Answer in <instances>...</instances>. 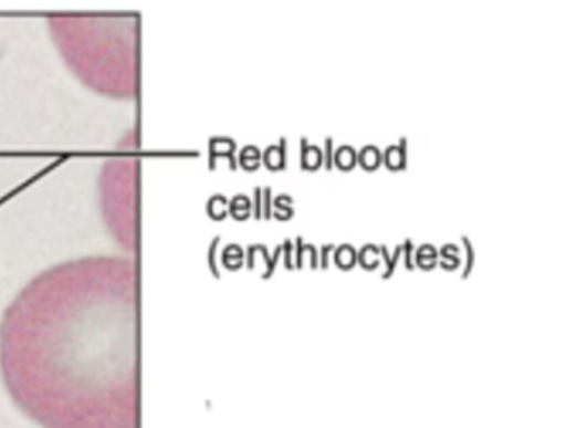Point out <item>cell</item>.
<instances>
[{
  "label": "cell",
  "mask_w": 566,
  "mask_h": 428,
  "mask_svg": "<svg viewBox=\"0 0 566 428\" xmlns=\"http://www.w3.org/2000/svg\"><path fill=\"white\" fill-rule=\"evenodd\" d=\"M0 377L41 428H140V268L88 255L35 275L0 321Z\"/></svg>",
  "instance_id": "6da1fadb"
},
{
  "label": "cell",
  "mask_w": 566,
  "mask_h": 428,
  "mask_svg": "<svg viewBox=\"0 0 566 428\" xmlns=\"http://www.w3.org/2000/svg\"><path fill=\"white\" fill-rule=\"evenodd\" d=\"M52 36L72 72L101 95L132 100L138 95L140 20L117 15H52Z\"/></svg>",
  "instance_id": "7a4b0ae2"
},
{
  "label": "cell",
  "mask_w": 566,
  "mask_h": 428,
  "mask_svg": "<svg viewBox=\"0 0 566 428\" xmlns=\"http://www.w3.org/2000/svg\"><path fill=\"white\" fill-rule=\"evenodd\" d=\"M261 159L270 171H284L287 168V139L281 136L277 145H270L261 153Z\"/></svg>",
  "instance_id": "3957f363"
},
{
  "label": "cell",
  "mask_w": 566,
  "mask_h": 428,
  "mask_svg": "<svg viewBox=\"0 0 566 428\" xmlns=\"http://www.w3.org/2000/svg\"><path fill=\"white\" fill-rule=\"evenodd\" d=\"M306 264L311 269L319 268V251L316 246L306 244L303 236H297L294 241V269H303Z\"/></svg>",
  "instance_id": "277c9868"
},
{
  "label": "cell",
  "mask_w": 566,
  "mask_h": 428,
  "mask_svg": "<svg viewBox=\"0 0 566 428\" xmlns=\"http://www.w3.org/2000/svg\"><path fill=\"white\" fill-rule=\"evenodd\" d=\"M382 165L389 171H403L407 168V138L402 136L397 145H389L382 152Z\"/></svg>",
  "instance_id": "5b68a950"
},
{
  "label": "cell",
  "mask_w": 566,
  "mask_h": 428,
  "mask_svg": "<svg viewBox=\"0 0 566 428\" xmlns=\"http://www.w3.org/2000/svg\"><path fill=\"white\" fill-rule=\"evenodd\" d=\"M300 165L304 171H317L323 166V148L310 145L306 136H301Z\"/></svg>",
  "instance_id": "8992f818"
},
{
  "label": "cell",
  "mask_w": 566,
  "mask_h": 428,
  "mask_svg": "<svg viewBox=\"0 0 566 428\" xmlns=\"http://www.w3.org/2000/svg\"><path fill=\"white\" fill-rule=\"evenodd\" d=\"M357 165L364 171H376L382 165V149L376 145H366L357 152Z\"/></svg>",
  "instance_id": "52a82bcc"
},
{
  "label": "cell",
  "mask_w": 566,
  "mask_h": 428,
  "mask_svg": "<svg viewBox=\"0 0 566 428\" xmlns=\"http://www.w3.org/2000/svg\"><path fill=\"white\" fill-rule=\"evenodd\" d=\"M437 262H439V249L430 242H426L413 251V265L422 271H432Z\"/></svg>",
  "instance_id": "ba28073f"
},
{
  "label": "cell",
  "mask_w": 566,
  "mask_h": 428,
  "mask_svg": "<svg viewBox=\"0 0 566 428\" xmlns=\"http://www.w3.org/2000/svg\"><path fill=\"white\" fill-rule=\"evenodd\" d=\"M333 165L339 171H353L357 166V149L350 145H340L334 149Z\"/></svg>",
  "instance_id": "9c48e42d"
},
{
  "label": "cell",
  "mask_w": 566,
  "mask_h": 428,
  "mask_svg": "<svg viewBox=\"0 0 566 428\" xmlns=\"http://www.w3.org/2000/svg\"><path fill=\"white\" fill-rule=\"evenodd\" d=\"M333 252L334 262H336L337 268L343 269V271H350V269L357 264V249L354 248L353 244H349V242L336 246Z\"/></svg>",
  "instance_id": "30bf717a"
},
{
  "label": "cell",
  "mask_w": 566,
  "mask_h": 428,
  "mask_svg": "<svg viewBox=\"0 0 566 428\" xmlns=\"http://www.w3.org/2000/svg\"><path fill=\"white\" fill-rule=\"evenodd\" d=\"M230 212L237 221H247L253 216V202H251L250 196L238 195L231 199Z\"/></svg>",
  "instance_id": "8fae6325"
},
{
  "label": "cell",
  "mask_w": 566,
  "mask_h": 428,
  "mask_svg": "<svg viewBox=\"0 0 566 428\" xmlns=\"http://www.w3.org/2000/svg\"><path fill=\"white\" fill-rule=\"evenodd\" d=\"M357 262L363 265L366 271H374L380 264V251L377 244H366L357 251Z\"/></svg>",
  "instance_id": "7c38bea8"
},
{
  "label": "cell",
  "mask_w": 566,
  "mask_h": 428,
  "mask_svg": "<svg viewBox=\"0 0 566 428\" xmlns=\"http://www.w3.org/2000/svg\"><path fill=\"white\" fill-rule=\"evenodd\" d=\"M223 261L224 264L228 265V268L233 269V271H237V269H240L241 265L244 264L243 248H241V246L238 244L228 246V248L224 249L223 252Z\"/></svg>",
  "instance_id": "4fadbf2b"
},
{
  "label": "cell",
  "mask_w": 566,
  "mask_h": 428,
  "mask_svg": "<svg viewBox=\"0 0 566 428\" xmlns=\"http://www.w3.org/2000/svg\"><path fill=\"white\" fill-rule=\"evenodd\" d=\"M463 249H465V264H463L462 279H469L475 265V248L469 236H462Z\"/></svg>",
  "instance_id": "5bb4252c"
},
{
  "label": "cell",
  "mask_w": 566,
  "mask_h": 428,
  "mask_svg": "<svg viewBox=\"0 0 566 428\" xmlns=\"http://www.w3.org/2000/svg\"><path fill=\"white\" fill-rule=\"evenodd\" d=\"M218 145V152L220 155L228 156V159H230L231 163V169L238 168L237 159H234V152H237V143L233 142L231 138H221L218 139V142H214Z\"/></svg>",
  "instance_id": "9a60e30c"
},
{
  "label": "cell",
  "mask_w": 566,
  "mask_h": 428,
  "mask_svg": "<svg viewBox=\"0 0 566 428\" xmlns=\"http://www.w3.org/2000/svg\"><path fill=\"white\" fill-rule=\"evenodd\" d=\"M281 258L284 259V268L287 271H293L294 269V242L291 241L290 238L284 239L283 244H281Z\"/></svg>",
  "instance_id": "2e32d148"
},
{
  "label": "cell",
  "mask_w": 566,
  "mask_h": 428,
  "mask_svg": "<svg viewBox=\"0 0 566 428\" xmlns=\"http://www.w3.org/2000/svg\"><path fill=\"white\" fill-rule=\"evenodd\" d=\"M400 249H402V259L407 271H413V269H416V265H413V251H416V246H413L412 239L407 238L406 241L400 244Z\"/></svg>",
  "instance_id": "e0dca14e"
},
{
  "label": "cell",
  "mask_w": 566,
  "mask_h": 428,
  "mask_svg": "<svg viewBox=\"0 0 566 428\" xmlns=\"http://www.w3.org/2000/svg\"><path fill=\"white\" fill-rule=\"evenodd\" d=\"M251 202H253V218L261 221L263 219V188L261 186H254Z\"/></svg>",
  "instance_id": "ac0fdd59"
},
{
  "label": "cell",
  "mask_w": 566,
  "mask_h": 428,
  "mask_svg": "<svg viewBox=\"0 0 566 428\" xmlns=\"http://www.w3.org/2000/svg\"><path fill=\"white\" fill-rule=\"evenodd\" d=\"M333 158H334V142L331 136H326L324 138V146H323V166L327 169V171H331V169L334 168L333 165Z\"/></svg>",
  "instance_id": "d6986e66"
},
{
  "label": "cell",
  "mask_w": 566,
  "mask_h": 428,
  "mask_svg": "<svg viewBox=\"0 0 566 428\" xmlns=\"http://www.w3.org/2000/svg\"><path fill=\"white\" fill-rule=\"evenodd\" d=\"M400 258H402V249H400V246H397L394 254H390L389 264H387V268L384 269L382 279L392 278L394 272H396L397 264H399Z\"/></svg>",
  "instance_id": "ffe728a7"
},
{
  "label": "cell",
  "mask_w": 566,
  "mask_h": 428,
  "mask_svg": "<svg viewBox=\"0 0 566 428\" xmlns=\"http://www.w3.org/2000/svg\"><path fill=\"white\" fill-rule=\"evenodd\" d=\"M281 259V246H277L274 254L271 255L270 262H268L266 268H264L263 274H261V279H270L273 278L274 271H276L277 262Z\"/></svg>",
  "instance_id": "44dd1931"
},
{
  "label": "cell",
  "mask_w": 566,
  "mask_h": 428,
  "mask_svg": "<svg viewBox=\"0 0 566 428\" xmlns=\"http://www.w3.org/2000/svg\"><path fill=\"white\" fill-rule=\"evenodd\" d=\"M271 211H273V189L271 186L263 188V219H271Z\"/></svg>",
  "instance_id": "7402d4cb"
},
{
  "label": "cell",
  "mask_w": 566,
  "mask_h": 428,
  "mask_svg": "<svg viewBox=\"0 0 566 428\" xmlns=\"http://www.w3.org/2000/svg\"><path fill=\"white\" fill-rule=\"evenodd\" d=\"M437 265L446 269V271H455L460 265V255H439V262Z\"/></svg>",
  "instance_id": "603a6c76"
},
{
  "label": "cell",
  "mask_w": 566,
  "mask_h": 428,
  "mask_svg": "<svg viewBox=\"0 0 566 428\" xmlns=\"http://www.w3.org/2000/svg\"><path fill=\"white\" fill-rule=\"evenodd\" d=\"M211 205H213L211 208L214 209V218L217 219H223L227 212L230 211V205L224 198H214Z\"/></svg>",
  "instance_id": "cb8c5ba5"
},
{
  "label": "cell",
  "mask_w": 566,
  "mask_h": 428,
  "mask_svg": "<svg viewBox=\"0 0 566 428\" xmlns=\"http://www.w3.org/2000/svg\"><path fill=\"white\" fill-rule=\"evenodd\" d=\"M294 215H296V211H294L293 208H280V209H273L271 211V219H277V221H291V219L294 218Z\"/></svg>",
  "instance_id": "d4e9b609"
},
{
  "label": "cell",
  "mask_w": 566,
  "mask_h": 428,
  "mask_svg": "<svg viewBox=\"0 0 566 428\" xmlns=\"http://www.w3.org/2000/svg\"><path fill=\"white\" fill-rule=\"evenodd\" d=\"M336 244H324L323 248L317 249L319 251V268H329L331 252L334 251Z\"/></svg>",
  "instance_id": "484cf974"
},
{
  "label": "cell",
  "mask_w": 566,
  "mask_h": 428,
  "mask_svg": "<svg viewBox=\"0 0 566 428\" xmlns=\"http://www.w3.org/2000/svg\"><path fill=\"white\" fill-rule=\"evenodd\" d=\"M261 153L256 145H247L240 152V159H261Z\"/></svg>",
  "instance_id": "4316f807"
},
{
  "label": "cell",
  "mask_w": 566,
  "mask_h": 428,
  "mask_svg": "<svg viewBox=\"0 0 566 428\" xmlns=\"http://www.w3.org/2000/svg\"><path fill=\"white\" fill-rule=\"evenodd\" d=\"M294 198L290 195H277L276 198L273 199V209L280 208H293Z\"/></svg>",
  "instance_id": "83f0119b"
},
{
  "label": "cell",
  "mask_w": 566,
  "mask_h": 428,
  "mask_svg": "<svg viewBox=\"0 0 566 428\" xmlns=\"http://www.w3.org/2000/svg\"><path fill=\"white\" fill-rule=\"evenodd\" d=\"M240 165L247 171H256V169L261 168V159H240Z\"/></svg>",
  "instance_id": "f1b7e54d"
}]
</instances>
